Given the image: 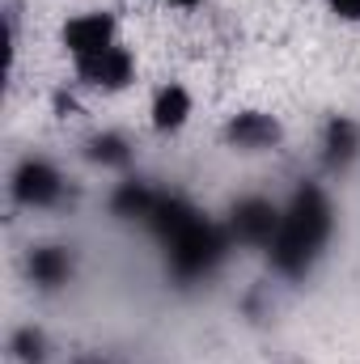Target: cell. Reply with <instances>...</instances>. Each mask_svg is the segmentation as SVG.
<instances>
[{"label":"cell","instance_id":"obj_1","mask_svg":"<svg viewBox=\"0 0 360 364\" xmlns=\"http://www.w3.org/2000/svg\"><path fill=\"white\" fill-rule=\"evenodd\" d=\"M335 229V212H331V199L318 191V186H301L292 195V208L284 212L280 220V233L271 242V267L280 275H305L314 267V259L322 255L327 237Z\"/></svg>","mask_w":360,"mask_h":364},{"label":"cell","instance_id":"obj_2","mask_svg":"<svg viewBox=\"0 0 360 364\" xmlns=\"http://www.w3.org/2000/svg\"><path fill=\"white\" fill-rule=\"evenodd\" d=\"M225 233L212 225V220H195V225H186L182 233H174L170 242H166V255H170V272L179 275V279H195V275L212 272L221 259H225Z\"/></svg>","mask_w":360,"mask_h":364},{"label":"cell","instance_id":"obj_3","mask_svg":"<svg viewBox=\"0 0 360 364\" xmlns=\"http://www.w3.org/2000/svg\"><path fill=\"white\" fill-rule=\"evenodd\" d=\"M60 195H64V178H60L55 166L30 157V161H21L13 170V199L21 208H51Z\"/></svg>","mask_w":360,"mask_h":364},{"label":"cell","instance_id":"obj_4","mask_svg":"<svg viewBox=\"0 0 360 364\" xmlns=\"http://www.w3.org/2000/svg\"><path fill=\"white\" fill-rule=\"evenodd\" d=\"M64 47H68V55L81 64V60H93V55H102L106 47H115V17L110 13H81V17H73L68 26H64Z\"/></svg>","mask_w":360,"mask_h":364},{"label":"cell","instance_id":"obj_5","mask_svg":"<svg viewBox=\"0 0 360 364\" xmlns=\"http://www.w3.org/2000/svg\"><path fill=\"white\" fill-rule=\"evenodd\" d=\"M280 212L271 208L268 199H242L233 203V216H229V233L242 242V246H271L275 233H280Z\"/></svg>","mask_w":360,"mask_h":364},{"label":"cell","instance_id":"obj_6","mask_svg":"<svg viewBox=\"0 0 360 364\" xmlns=\"http://www.w3.org/2000/svg\"><path fill=\"white\" fill-rule=\"evenodd\" d=\"M77 73H81V81L90 85V90H127L132 85V73H136V64H132V55L115 43V47H106L102 55H93V60H81L77 64Z\"/></svg>","mask_w":360,"mask_h":364},{"label":"cell","instance_id":"obj_7","mask_svg":"<svg viewBox=\"0 0 360 364\" xmlns=\"http://www.w3.org/2000/svg\"><path fill=\"white\" fill-rule=\"evenodd\" d=\"M280 123L263 114V110H242V114H233L229 119V127H225V140L233 144V149H246V153H259V149H271V144H280Z\"/></svg>","mask_w":360,"mask_h":364},{"label":"cell","instance_id":"obj_8","mask_svg":"<svg viewBox=\"0 0 360 364\" xmlns=\"http://www.w3.org/2000/svg\"><path fill=\"white\" fill-rule=\"evenodd\" d=\"M26 267H30V279L38 288H60L73 275V250L68 246H34Z\"/></svg>","mask_w":360,"mask_h":364},{"label":"cell","instance_id":"obj_9","mask_svg":"<svg viewBox=\"0 0 360 364\" xmlns=\"http://www.w3.org/2000/svg\"><path fill=\"white\" fill-rule=\"evenodd\" d=\"M199 220V212L179 199V195H157V203H153V212H149V225H153V233L162 237V242H170L174 233H182L186 225H195Z\"/></svg>","mask_w":360,"mask_h":364},{"label":"cell","instance_id":"obj_10","mask_svg":"<svg viewBox=\"0 0 360 364\" xmlns=\"http://www.w3.org/2000/svg\"><path fill=\"white\" fill-rule=\"evenodd\" d=\"M149 114H153V127H157V132H179L182 123L191 119V93L182 90V85H166V90H157Z\"/></svg>","mask_w":360,"mask_h":364},{"label":"cell","instance_id":"obj_11","mask_svg":"<svg viewBox=\"0 0 360 364\" xmlns=\"http://www.w3.org/2000/svg\"><path fill=\"white\" fill-rule=\"evenodd\" d=\"M322 144H327V166H331V170H344V166L360 153V127L352 119H331Z\"/></svg>","mask_w":360,"mask_h":364},{"label":"cell","instance_id":"obj_12","mask_svg":"<svg viewBox=\"0 0 360 364\" xmlns=\"http://www.w3.org/2000/svg\"><path fill=\"white\" fill-rule=\"evenodd\" d=\"M153 203H157V191H153L149 182H136V178L123 182V186L110 195V212L123 216V220H132V216H144V220H149Z\"/></svg>","mask_w":360,"mask_h":364},{"label":"cell","instance_id":"obj_13","mask_svg":"<svg viewBox=\"0 0 360 364\" xmlns=\"http://www.w3.org/2000/svg\"><path fill=\"white\" fill-rule=\"evenodd\" d=\"M127 157H132V149L119 132H102L90 140V161H97V166H127Z\"/></svg>","mask_w":360,"mask_h":364},{"label":"cell","instance_id":"obj_14","mask_svg":"<svg viewBox=\"0 0 360 364\" xmlns=\"http://www.w3.org/2000/svg\"><path fill=\"white\" fill-rule=\"evenodd\" d=\"M9 348H13V356H17L21 364H43V360H47V335H43V331H34V326L17 331Z\"/></svg>","mask_w":360,"mask_h":364},{"label":"cell","instance_id":"obj_15","mask_svg":"<svg viewBox=\"0 0 360 364\" xmlns=\"http://www.w3.org/2000/svg\"><path fill=\"white\" fill-rule=\"evenodd\" d=\"M327 9H331L339 21H360V0H327Z\"/></svg>","mask_w":360,"mask_h":364},{"label":"cell","instance_id":"obj_16","mask_svg":"<svg viewBox=\"0 0 360 364\" xmlns=\"http://www.w3.org/2000/svg\"><path fill=\"white\" fill-rule=\"evenodd\" d=\"M170 4H199V0H170Z\"/></svg>","mask_w":360,"mask_h":364},{"label":"cell","instance_id":"obj_17","mask_svg":"<svg viewBox=\"0 0 360 364\" xmlns=\"http://www.w3.org/2000/svg\"><path fill=\"white\" fill-rule=\"evenodd\" d=\"M77 364H97V360H77Z\"/></svg>","mask_w":360,"mask_h":364}]
</instances>
